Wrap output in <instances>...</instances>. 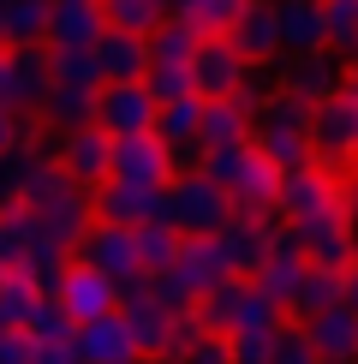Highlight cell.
<instances>
[{
  "label": "cell",
  "instance_id": "obj_7",
  "mask_svg": "<svg viewBox=\"0 0 358 364\" xmlns=\"http://www.w3.org/2000/svg\"><path fill=\"white\" fill-rule=\"evenodd\" d=\"M173 173H179V161H173V144L161 132H126V138H114V179L119 186L168 191Z\"/></svg>",
  "mask_w": 358,
  "mask_h": 364
},
{
  "label": "cell",
  "instance_id": "obj_24",
  "mask_svg": "<svg viewBox=\"0 0 358 364\" xmlns=\"http://www.w3.org/2000/svg\"><path fill=\"white\" fill-rule=\"evenodd\" d=\"M251 126H257V108H251L245 96H215V102H203V132H197V144H203V149L245 144Z\"/></svg>",
  "mask_w": 358,
  "mask_h": 364
},
{
  "label": "cell",
  "instance_id": "obj_10",
  "mask_svg": "<svg viewBox=\"0 0 358 364\" xmlns=\"http://www.w3.org/2000/svg\"><path fill=\"white\" fill-rule=\"evenodd\" d=\"M251 60L233 48L227 36H203V48H197V60H191V90H197L203 102H215V96H239V90L251 84Z\"/></svg>",
  "mask_w": 358,
  "mask_h": 364
},
{
  "label": "cell",
  "instance_id": "obj_28",
  "mask_svg": "<svg viewBox=\"0 0 358 364\" xmlns=\"http://www.w3.org/2000/svg\"><path fill=\"white\" fill-rule=\"evenodd\" d=\"M281 311H287V305H275V299L245 275L239 305H233V323H227V341H233V335H281V328H287V323H281Z\"/></svg>",
  "mask_w": 358,
  "mask_h": 364
},
{
  "label": "cell",
  "instance_id": "obj_29",
  "mask_svg": "<svg viewBox=\"0 0 358 364\" xmlns=\"http://www.w3.org/2000/svg\"><path fill=\"white\" fill-rule=\"evenodd\" d=\"M12 66H18V96H12V108L42 114V96L54 90V54L48 48H12Z\"/></svg>",
  "mask_w": 358,
  "mask_h": 364
},
{
  "label": "cell",
  "instance_id": "obj_5",
  "mask_svg": "<svg viewBox=\"0 0 358 364\" xmlns=\"http://www.w3.org/2000/svg\"><path fill=\"white\" fill-rule=\"evenodd\" d=\"M233 197H227V186H215L203 168L197 173H173V186H168V221L179 227L185 239H209V233H221V227L233 221Z\"/></svg>",
  "mask_w": 358,
  "mask_h": 364
},
{
  "label": "cell",
  "instance_id": "obj_41",
  "mask_svg": "<svg viewBox=\"0 0 358 364\" xmlns=\"http://www.w3.org/2000/svg\"><path fill=\"white\" fill-rule=\"evenodd\" d=\"M149 90H156V102H179L191 96V66H149Z\"/></svg>",
  "mask_w": 358,
  "mask_h": 364
},
{
  "label": "cell",
  "instance_id": "obj_33",
  "mask_svg": "<svg viewBox=\"0 0 358 364\" xmlns=\"http://www.w3.org/2000/svg\"><path fill=\"white\" fill-rule=\"evenodd\" d=\"M24 335L36 341V346H72V335H78V316L60 305V293H42V305L30 311Z\"/></svg>",
  "mask_w": 358,
  "mask_h": 364
},
{
  "label": "cell",
  "instance_id": "obj_36",
  "mask_svg": "<svg viewBox=\"0 0 358 364\" xmlns=\"http://www.w3.org/2000/svg\"><path fill=\"white\" fill-rule=\"evenodd\" d=\"M322 24H328V48L340 60H358V0H322Z\"/></svg>",
  "mask_w": 358,
  "mask_h": 364
},
{
  "label": "cell",
  "instance_id": "obj_15",
  "mask_svg": "<svg viewBox=\"0 0 358 364\" xmlns=\"http://www.w3.org/2000/svg\"><path fill=\"white\" fill-rule=\"evenodd\" d=\"M96 203V221H114V227H149V221H168V191H149V186H108L90 191Z\"/></svg>",
  "mask_w": 358,
  "mask_h": 364
},
{
  "label": "cell",
  "instance_id": "obj_39",
  "mask_svg": "<svg viewBox=\"0 0 358 364\" xmlns=\"http://www.w3.org/2000/svg\"><path fill=\"white\" fill-rule=\"evenodd\" d=\"M275 364H322V353H317V346H310V335H305V323L275 335Z\"/></svg>",
  "mask_w": 358,
  "mask_h": 364
},
{
  "label": "cell",
  "instance_id": "obj_2",
  "mask_svg": "<svg viewBox=\"0 0 358 364\" xmlns=\"http://www.w3.org/2000/svg\"><path fill=\"white\" fill-rule=\"evenodd\" d=\"M197 168L215 179V186H227V197H233L239 209H257V215H263V209H275V197H281V168H275V161H268L251 138H245V144L203 149Z\"/></svg>",
  "mask_w": 358,
  "mask_h": 364
},
{
  "label": "cell",
  "instance_id": "obj_30",
  "mask_svg": "<svg viewBox=\"0 0 358 364\" xmlns=\"http://www.w3.org/2000/svg\"><path fill=\"white\" fill-rule=\"evenodd\" d=\"M197 48H203V30L191 24L185 12H173V18L149 36V66H191Z\"/></svg>",
  "mask_w": 358,
  "mask_h": 364
},
{
  "label": "cell",
  "instance_id": "obj_38",
  "mask_svg": "<svg viewBox=\"0 0 358 364\" xmlns=\"http://www.w3.org/2000/svg\"><path fill=\"white\" fill-rule=\"evenodd\" d=\"M251 0H191L185 6V18L203 30V36H227V30L239 24V12H245Z\"/></svg>",
  "mask_w": 358,
  "mask_h": 364
},
{
  "label": "cell",
  "instance_id": "obj_34",
  "mask_svg": "<svg viewBox=\"0 0 358 364\" xmlns=\"http://www.w3.org/2000/svg\"><path fill=\"white\" fill-rule=\"evenodd\" d=\"M340 299H347V275H340V269H310L305 287H298V299H293L287 311L305 323V316H317V311H328V305H340Z\"/></svg>",
  "mask_w": 358,
  "mask_h": 364
},
{
  "label": "cell",
  "instance_id": "obj_26",
  "mask_svg": "<svg viewBox=\"0 0 358 364\" xmlns=\"http://www.w3.org/2000/svg\"><path fill=\"white\" fill-rule=\"evenodd\" d=\"M275 12H281V42H287V54H317V48H328L322 0H275Z\"/></svg>",
  "mask_w": 358,
  "mask_h": 364
},
{
  "label": "cell",
  "instance_id": "obj_1",
  "mask_svg": "<svg viewBox=\"0 0 358 364\" xmlns=\"http://www.w3.org/2000/svg\"><path fill=\"white\" fill-rule=\"evenodd\" d=\"M0 257H6L12 269H30L48 293L60 287V275L72 269V245H60L30 203H6V209H0Z\"/></svg>",
  "mask_w": 358,
  "mask_h": 364
},
{
  "label": "cell",
  "instance_id": "obj_14",
  "mask_svg": "<svg viewBox=\"0 0 358 364\" xmlns=\"http://www.w3.org/2000/svg\"><path fill=\"white\" fill-rule=\"evenodd\" d=\"M60 168L78 179L84 191L108 186L114 179V132H102L96 119H90V126H72L66 138H60Z\"/></svg>",
  "mask_w": 358,
  "mask_h": 364
},
{
  "label": "cell",
  "instance_id": "obj_49",
  "mask_svg": "<svg viewBox=\"0 0 358 364\" xmlns=\"http://www.w3.org/2000/svg\"><path fill=\"white\" fill-rule=\"evenodd\" d=\"M347 305H352V311H358V263H352V269H347Z\"/></svg>",
  "mask_w": 358,
  "mask_h": 364
},
{
  "label": "cell",
  "instance_id": "obj_45",
  "mask_svg": "<svg viewBox=\"0 0 358 364\" xmlns=\"http://www.w3.org/2000/svg\"><path fill=\"white\" fill-rule=\"evenodd\" d=\"M24 132H30V126H24V114L0 102V156H12V149L24 144Z\"/></svg>",
  "mask_w": 358,
  "mask_h": 364
},
{
  "label": "cell",
  "instance_id": "obj_25",
  "mask_svg": "<svg viewBox=\"0 0 358 364\" xmlns=\"http://www.w3.org/2000/svg\"><path fill=\"white\" fill-rule=\"evenodd\" d=\"M54 0H0V48H48Z\"/></svg>",
  "mask_w": 358,
  "mask_h": 364
},
{
  "label": "cell",
  "instance_id": "obj_37",
  "mask_svg": "<svg viewBox=\"0 0 358 364\" xmlns=\"http://www.w3.org/2000/svg\"><path fill=\"white\" fill-rule=\"evenodd\" d=\"M54 54V78L60 84H108L102 78V60H96V48H48Z\"/></svg>",
  "mask_w": 358,
  "mask_h": 364
},
{
  "label": "cell",
  "instance_id": "obj_22",
  "mask_svg": "<svg viewBox=\"0 0 358 364\" xmlns=\"http://www.w3.org/2000/svg\"><path fill=\"white\" fill-rule=\"evenodd\" d=\"M305 275H310L305 251L293 245V233H281L275 245H268V257L257 263V275H251V281H257L263 293L275 299V305H293V299H298V287H305Z\"/></svg>",
  "mask_w": 358,
  "mask_h": 364
},
{
  "label": "cell",
  "instance_id": "obj_53",
  "mask_svg": "<svg viewBox=\"0 0 358 364\" xmlns=\"http://www.w3.org/2000/svg\"><path fill=\"white\" fill-rule=\"evenodd\" d=\"M352 161H358V156H352Z\"/></svg>",
  "mask_w": 358,
  "mask_h": 364
},
{
  "label": "cell",
  "instance_id": "obj_23",
  "mask_svg": "<svg viewBox=\"0 0 358 364\" xmlns=\"http://www.w3.org/2000/svg\"><path fill=\"white\" fill-rule=\"evenodd\" d=\"M96 60H102V78L108 84H138V78H149V36L108 30V36L96 42Z\"/></svg>",
  "mask_w": 358,
  "mask_h": 364
},
{
  "label": "cell",
  "instance_id": "obj_47",
  "mask_svg": "<svg viewBox=\"0 0 358 364\" xmlns=\"http://www.w3.org/2000/svg\"><path fill=\"white\" fill-rule=\"evenodd\" d=\"M30 364H78V353H72V346H36Z\"/></svg>",
  "mask_w": 358,
  "mask_h": 364
},
{
  "label": "cell",
  "instance_id": "obj_43",
  "mask_svg": "<svg viewBox=\"0 0 358 364\" xmlns=\"http://www.w3.org/2000/svg\"><path fill=\"white\" fill-rule=\"evenodd\" d=\"M233 364H275V335H233Z\"/></svg>",
  "mask_w": 358,
  "mask_h": 364
},
{
  "label": "cell",
  "instance_id": "obj_17",
  "mask_svg": "<svg viewBox=\"0 0 358 364\" xmlns=\"http://www.w3.org/2000/svg\"><path fill=\"white\" fill-rule=\"evenodd\" d=\"M54 293H60V305L78 316V323L119 311V281H114V275H102V269H90V263H72L66 275H60Z\"/></svg>",
  "mask_w": 358,
  "mask_h": 364
},
{
  "label": "cell",
  "instance_id": "obj_11",
  "mask_svg": "<svg viewBox=\"0 0 358 364\" xmlns=\"http://www.w3.org/2000/svg\"><path fill=\"white\" fill-rule=\"evenodd\" d=\"M287 233H293V245L305 251L310 269H340V275H347L358 263V239H352L347 215H310V221H293Z\"/></svg>",
  "mask_w": 358,
  "mask_h": 364
},
{
  "label": "cell",
  "instance_id": "obj_21",
  "mask_svg": "<svg viewBox=\"0 0 358 364\" xmlns=\"http://www.w3.org/2000/svg\"><path fill=\"white\" fill-rule=\"evenodd\" d=\"M108 36L102 0H54L48 12V48H96Z\"/></svg>",
  "mask_w": 358,
  "mask_h": 364
},
{
  "label": "cell",
  "instance_id": "obj_13",
  "mask_svg": "<svg viewBox=\"0 0 358 364\" xmlns=\"http://www.w3.org/2000/svg\"><path fill=\"white\" fill-rule=\"evenodd\" d=\"M72 353H78V364H138L143 346H138V335H131L126 311H108V316H90V323H78Z\"/></svg>",
  "mask_w": 358,
  "mask_h": 364
},
{
  "label": "cell",
  "instance_id": "obj_42",
  "mask_svg": "<svg viewBox=\"0 0 358 364\" xmlns=\"http://www.w3.org/2000/svg\"><path fill=\"white\" fill-rule=\"evenodd\" d=\"M179 364H233V341H227V335H209V328H203V335L185 346V358H179Z\"/></svg>",
  "mask_w": 358,
  "mask_h": 364
},
{
  "label": "cell",
  "instance_id": "obj_51",
  "mask_svg": "<svg viewBox=\"0 0 358 364\" xmlns=\"http://www.w3.org/2000/svg\"><path fill=\"white\" fill-rule=\"evenodd\" d=\"M347 90H352V96H358V72H352V78H347Z\"/></svg>",
  "mask_w": 358,
  "mask_h": 364
},
{
  "label": "cell",
  "instance_id": "obj_16",
  "mask_svg": "<svg viewBox=\"0 0 358 364\" xmlns=\"http://www.w3.org/2000/svg\"><path fill=\"white\" fill-rule=\"evenodd\" d=\"M310 144H317L322 161H352L358 156V96L340 90L335 102H317L310 114Z\"/></svg>",
  "mask_w": 358,
  "mask_h": 364
},
{
  "label": "cell",
  "instance_id": "obj_8",
  "mask_svg": "<svg viewBox=\"0 0 358 364\" xmlns=\"http://www.w3.org/2000/svg\"><path fill=\"white\" fill-rule=\"evenodd\" d=\"M78 263L90 269H102V275H114L119 287H131V281H143V257H138V227H114V221H96L90 233L78 239Z\"/></svg>",
  "mask_w": 358,
  "mask_h": 364
},
{
  "label": "cell",
  "instance_id": "obj_44",
  "mask_svg": "<svg viewBox=\"0 0 358 364\" xmlns=\"http://www.w3.org/2000/svg\"><path fill=\"white\" fill-rule=\"evenodd\" d=\"M30 353H36V341H30L24 328H6V323H0V364H30Z\"/></svg>",
  "mask_w": 358,
  "mask_h": 364
},
{
  "label": "cell",
  "instance_id": "obj_32",
  "mask_svg": "<svg viewBox=\"0 0 358 364\" xmlns=\"http://www.w3.org/2000/svg\"><path fill=\"white\" fill-rule=\"evenodd\" d=\"M42 293H48V287L30 275V269H6V281H0V323H6V328H24L30 311L42 305Z\"/></svg>",
  "mask_w": 358,
  "mask_h": 364
},
{
  "label": "cell",
  "instance_id": "obj_6",
  "mask_svg": "<svg viewBox=\"0 0 358 364\" xmlns=\"http://www.w3.org/2000/svg\"><path fill=\"white\" fill-rule=\"evenodd\" d=\"M119 311H126V323H131V335H138L143 358H156V364H173L179 311H173V305H161V299L149 293V275H143V281H131V287H119Z\"/></svg>",
  "mask_w": 358,
  "mask_h": 364
},
{
  "label": "cell",
  "instance_id": "obj_31",
  "mask_svg": "<svg viewBox=\"0 0 358 364\" xmlns=\"http://www.w3.org/2000/svg\"><path fill=\"white\" fill-rule=\"evenodd\" d=\"M102 18L108 30H131V36H156L161 24L173 18L168 0H102Z\"/></svg>",
  "mask_w": 358,
  "mask_h": 364
},
{
  "label": "cell",
  "instance_id": "obj_19",
  "mask_svg": "<svg viewBox=\"0 0 358 364\" xmlns=\"http://www.w3.org/2000/svg\"><path fill=\"white\" fill-rule=\"evenodd\" d=\"M347 78H352V72L340 66V54H335V48H317V54H293L287 90H293L298 102H310V108H317V102H335L340 90H347Z\"/></svg>",
  "mask_w": 358,
  "mask_h": 364
},
{
  "label": "cell",
  "instance_id": "obj_4",
  "mask_svg": "<svg viewBox=\"0 0 358 364\" xmlns=\"http://www.w3.org/2000/svg\"><path fill=\"white\" fill-rule=\"evenodd\" d=\"M281 221H310V215H347V179H340V161L310 156L305 168L281 173V197H275Z\"/></svg>",
  "mask_w": 358,
  "mask_h": 364
},
{
  "label": "cell",
  "instance_id": "obj_18",
  "mask_svg": "<svg viewBox=\"0 0 358 364\" xmlns=\"http://www.w3.org/2000/svg\"><path fill=\"white\" fill-rule=\"evenodd\" d=\"M227 42L251 60V66L281 60V54H287V42H281V12H275V0H251V6L239 12V24L227 30Z\"/></svg>",
  "mask_w": 358,
  "mask_h": 364
},
{
  "label": "cell",
  "instance_id": "obj_46",
  "mask_svg": "<svg viewBox=\"0 0 358 364\" xmlns=\"http://www.w3.org/2000/svg\"><path fill=\"white\" fill-rule=\"evenodd\" d=\"M12 96H18V66H12V48H0V102L12 108Z\"/></svg>",
  "mask_w": 358,
  "mask_h": 364
},
{
  "label": "cell",
  "instance_id": "obj_27",
  "mask_svg": "<svg viewBox=\"0 0 358 364\" xmlns=\"http://www.w3.org/2000/svg\"><path fill=\"white\" fill-rule=\"evenodd\" d=\"M96 96H102L96 84H60V78H54V90L42 96V114H36V119H48L54 132L90 126V119H96Z\"/></svg>",
  "mask_w": 358,
  "mask_h": 364
},
{
  "label": "cell",
  "instance_id": "obj_40",
  "mask_svg": "<svg viewBox=\"0 0 358 364\" xmlns=\"http://www.w3.org/2000/svg\"><path fill=\"white\" fill-rule=\"evenodd\" d=\"M30 161H36V156H30L24 144L12 149V156H0V209H6V203H18V191H24V173H30Z\"/></svg>",
  "mask_w": 358,
  "mask_h": 364
},
{
  "label": "cell",
  "instance_id": "obj_12",
  "mask_svg": "<svg viewBox=\"0 0 358 364\" xmlns=\"http://www.w3.org/2000/svg\"><path fill=\"white\" fill-rule=\"evenodd\" d=\"M156 119H161V102H156V90L143 78L138 84H102V96H96V126L102 132H114V138L156 132Z\"/></svg>",
  "mask_w": 358,
  "mask_h": 364
},
{
  "label": "cell",
  "instance_id": "obj_20",
  "mask_svg": "<svg viewBox=\"0 0 358 364\" xmlns=\"http://www.w3.org/2000/svg\"><path fill=\"white\" fill-rule=\"evenodd\" d=\"M305 335L322 353V364H358V311L347 305V299L317 311V316H305Z\"/></svg>",
  "mask_w": 358,
  "mask_h": 364
},
{
  "label": "cell",
  "instance_id": "obj_9",
  "mask_svg": "<svg viewBox=\"0 0 358 364\" xmlns=\"http://www.w3.org/2000/svg\"><path fill=\"white\" fill-rule=\"evenodd\" d=\"M275 227H281V215L275 209H233V221L215 233V245H221V257H227V275H257V263L268 257V245H275Z\"/></svg>",
  "mask_w": 358,
  "mask_h": 364
},
{
  "label": "cell",
  "instance_id": "obj_35",
  "mask_svg": "<svg viewBox=\"0 0 358 364\" xmlns=\"http://www.w3.org/2000/svg\"><path fill=\"white\" fill-rule=\"evenodd\" d=\"M179 245H185V233H179L173 221H149V227H138V257H143V275H161V269H173Z\"/></svg>",
  "mask_w": 358,
  "mask_h": 364
},
{
  "label": "cell",
  "instance_id": "obj_50",
  "mask_svg": "<svg viewBox=\"0 0 358 364\" xmlns=\"http://www.w3.org/2000/svg\"><path fill=\"white\" fill-rule=\"evenodd\" d=\"M185 6H191V0H168V12H185Z\"/></svg>",
  "mask_w": 358,
  "mask_h": 364
},
{
  "label": "cell",
  "instance_id": "obj_3",
  "mask_svg": "<svg viewBox=\"0 0 358 364\" xmlns=\"http://www.w3.org/2000/svg\"><path fill=\"white\" fill-rule=\"evenodd\" d=\"M310 114H317V108L298 102L293 90L263 96V102H257V126H251V144H257L281 173H287V168H305V161L317 156V144H310Z\"/></svg>",
  "mask_w": 358,
  "mask_h": 364
},
{
  "label": "cell",
  "instance_id": "obj_48",
  "mask_svg": "<svg viewBox=\"0 0 358 364\" xmlns=\"http://www.w3.org/2000/svg\"><path fill=\"white\" fill-rule=\"evenodd\" d=\"M347 227H352V239H358V173L347 179Z\"/></svg>",
  "mask_w": 358,
  "mask_h": 364
},
{
  "label": "cell",
  "instance_id": "obj_52",
  "mask_svg": "<svg viewBox=\"0 0 358 364\" xmlns=\"http://www.w3.org/2000/svg\"><path fill=\"white\" fill-rule=\"evenodd\" d=\"M6 269H12V263H6V257H0V281H6Z\"/></svg>",
  "mask_w": 358,
  "mask_h": 364
}]
</instances>
